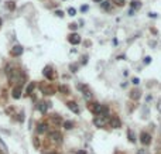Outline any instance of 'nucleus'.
<instances>
[{
	"label": "nucleus",
	"instance_id": "obj_19",
	"mask_svg": "<svg viewBox=\"0 0 161 154\" xmlns=\"http://www.w3.org/2000/svg\"><path fill=\"white\" fill-rule=\"evenodd\" d=\"M68 14H69V16H75V14H76V10H75L74 7H71V9H68Z\"/></svg>",
	"mask_w": 161,
	"mask_h": 154
},
{
	"label": "nucleus",
	"instance_id": "obj_10",
	"mask_svg": "<svg viewBox=\"0 0 161 154\" xmlns=\"http://www.w3.org/2000/svg\"><path fill=\"white\" fill-rule=\"evenodd\" d=\"M130 6H131V10L140 9V7H141V3H140L139 0H131V1H130Z\"/></svg>",
	"mask_w": 161,
	"mask_h": 154
},
{
	"label": "nucleus",
	"instance_id": "obj_1",
	"mask_svg": "<svg viewBox=\"0 0 161 154\" xmlns=\"http://www.w3.org/2000/svg\"><path fill=\"white\" fill-rule=\"evenodd\" d=\"M93 123H95L96 127H105V124H106V117L103 116H96L95 119H93Z\"/></svg>",
	"mask_w": 161,
	"mask_h": 154
},
{
	"label": "nucleus",
	"instance_id": "obj_27",
	"mask_svg": "<svg viewBox=\"0 0 161 154\" xmlns=\"http://www.w3.org/2000/svg\"><path fill=\"white\" fill-rule=\"evenodd\" d=\"M76 27H78L76 24H69V28H71V30H76Z\"/></svg>",
	"mask_w": 161,
	"mask_h": 154
},
{
	"label": "nucleus",
	"instance_id": "obj_22",
	"mask_svg": "<svg viewBox=\"0 0 161 154\" xmlns=\"http://www.w3.org/2000/svg\"><path fill=\"white\" fill-rule=\"evenodd\" d=\"M69 69L72 71V72H76V69H78V66H76V65L74 64V65H71V66H69Z\"/></svg>",
	"mask_w": 161,
	"mask_h": 154
},
{
	"label": "nucleus",
	"instance_id": "obj_7",
	"mask_svg": "<svg viewBox=\"0 0 161 154\" xmlns=\"http://www.w3.org/2000/svg\"><path fill=\"white\" fill-rule=\"evenodd\" d=\"M50 139L54 140V141H61L62 136H61V133H59V132H51V133H50Z\"/></svg>",
	"mask_w": 161,
	"mask_h": 154
},
{
	"label": "nucleus",
	"instance_id": "obj_16",
	"mask_svg": "<svg viewBox=\"0 0 161 154\" xmlns=\"http://www.w3.org/2000/svg\"><path fill=\"white\" fill-rule=\"evenodd\" d=\"M102 9L109 10L110 9V1H102Z\"/></svg>",
	"mask_w": 161,
	"mask_h": 154
},
{
	"label": "nucleus",
	"instance_id": "obj_12",
	"mask_svg": "<svg viewBox=\"0 0 161 154\" xmlns=\"http://www.w3.org/2000/svg\"><path fill=\"white\" fill-rule=\"evenodd\" d=\"M48 106H50V105H48V103H44V102H43V103H40V105H38L40 112H41V113H45L47 109H48Z\"/></svg>",
	"mask_w": 161,
	"mask_h": 154
},
{
	"label": "nucleus",
	"instance_id": "obj_23",
	"mask_svg": "<svg viewBox=\"0 0 161 154\" xmlns=\"http://www.w3.org/2000/svg\"><path fill=\"white\" fill-rule=\"evenodd\" d=\"M151 62V57H146L144 58V64H150Z\"/></svg>",
	"mask_w": 161,
	"mask_h": 154
},
{
	"label": "nucleus",
	"instance_id": "obj_11",
	"mask_svg": "<svg viewBox=\"0 0 161 154\" xmlns=\"http://www.w3.org/2000/svg\"><path fill=\"white\" fill-rule=\"evenodd\" d=\"M47 127H48L47 123H40L38 127H37V132H38V133H45V132H47Z\"/></svg>",
	"mask_w": 161,
	"mask_h": 154
},
{
	"label": "nucleus",
	"instance_id": "obj_33",
	"mask_svg": "<svg viewBox=\"0 0 161 154\" xmlns=\"http://www.w3.org/2000/svg\"><path fill=\"white\" fill-rule=\"evenodd\" d=\"M78 154H86V153H85V151H79Z\"/></svg>",
	"mask_w": 161,
	"mask_h": 154
},
{
	"label": "nucleus",
	"instance_id": "obj_36",
	"mask_svg": "<svg viewBox=\"0 0 161 154\" xmlns=\"http://www.w3.org/2000/svg\"><path fill=\"white\" fill-rule=\"evenodd\" d=\"M51 154H55V153H51Z\"/></svg>",
	"mask_w": 161,
	"mask_h": 154
},
{
	"label": "nucleus",
	"instance_id": "obj_29",
	"mask_svg": "<svg viewBox=\"0 0 161 154\" xmlns=\"http://www.w3.org/2000/svg\"><path fill=\"white\" fill-rule=\"evenodd\" d=\"M157 109H158V112L161 113V101L158 102V105H157Z\"/></svg>",
	"mask_w": 161,
	"mask_h": 154
},
{
	"label": "nucleus",
	"instance_id": "obj_15",
	"mask_svg": "<svg viewBox=\"0 0 161 154\" xmlns=\"http://www.w3.org/2000/svg\"><path fill=\"white\" fill-rule=\"evenodd\" d=\"M64 127H65L66 130H71V129L74 127V123L69 122V120H68V122H64Z\"/></svg>",
	"mask_w": 161,
	"mask_h": 154
},
{
	"label": "nucleus",
	"instance_id": "obj_4",
	"mask_svg": "<svg viewBox=\"0 0 161 154\" xmlns=\"http://www.w3.org/2000/svg\"><path fill=\"white\" fill-rule=\"evenodd\" d=\"M43 74H44V76H45L47 79H52V78H54V72H52L51 66H45L44 71H43Z\"/></svg>",
	"mask_w": 161,
	"mask_h": 154
},
{
	"label": "nucleus",
	"instance_id": "obj_32",
	"mask_svg": "<svg viewBox=\"0 0 161 154\" xmlns=\"http://www.w3.org/2000/svg\"><path fill=\"white\" fill-rule=\"evenodd\" d=\"M148 16H150V17H157V14H156V13H150Z\"/></svg>",
	"mask_w": 161,
	"mask_h": 154
},
{
	"label": "nucleus",
	"instance_id": "obj_28",
	"mask_svg": "<svg viewBox=\"0 0 161 154\" xmlns=\"http://www.w3.org/2000/svg\"><path fill=\"white\" fill-rule=\"evenodd\" d=\"M133 84H134V85H139V84H140V81L137 79V78H134V79H133Z\"/></svg>",
	"mask_w": 161,
	"mask_h": 154
},
{
	"label": "nucleus",
	"instance_id": "obj_31",
	"mask_svg": "<svg viewBox=\"0 0 161 154\" xmlns=\"http://www.w3.org/2000/svg\"><path fill=\"white\" fill-rule=\"evenodd\" d=\"M133 13H134V10H129V13L127 14H129V16H133Z\"/></svg>",
	"mask_w": 161,
	"mask_h": 154
},
{
	"label": "nucleus",
	"instance_id": "obj_24",
	"mask_svg": "<svg viewBox=\"0 0 161 154\" xmlns=\"http://www.w3.org/2000/svg\"><path fill=\"white\" fill-rule=\"evenodd\" d=\"M55 14H57L58 17H62V16H64V13H62L61 10H57V11H55Z\"/></svg>",
	"mask_w": 161,
	"mask_h": 154
},
{
	"label": "nucleus",
	"instance_id": "obj_30",
	"mask_svg": "<svg viewBox=\"0 0 161 154\" xmlns=\"http://www.w3.org/2000/svg\"><path fill=\"white\" fill-rule=\"evenodd\" d=\"M86 62H88V57H83L82 58V64H86Z\"/></svg>",
	"mask_w": 161,
	"mask_h": 154
},
{
	"label": "nucleus",
	"instance_id": "obj_9",
	"mask_svg": "<svg viewBox=\"0 0 161 154\" xmlns=\"http://www.w3.org/2000/svg\"><path fill=\"white\" fill-rule=\"evenodd\" d=\"M20 96H21V86H16L13 89V98L14 99H18Z\"/></svg>",
	"mask_w": 161,
	"mask_h": 154
},
{
	"label": "nucleus",
	"instance_id": "obj_2",
	"mask_svg": "<svg viewBox=\"0 0 161 154\" xmlns=\"http://www.w3.org/2000/svg\"><path fill=\"white\" fill-rule=\"evenodd\" d=\"M23 51H24V50H23L21 45H14L13 48L10 50V54H11L13 57H18V55H21L23 54Z\"/></svg>",
	"mask_w": 161,
	"mask_h": 154
},
{
	"label": "nucleus",
	"instance_id": "obj_34",
	"mask_svg": "<svg viewBox=\"0 0 161 154\" xmlns=\"http://www.w3.org/2000/svg\"><path fill=\"white\" fill-rule=\"evenodd\" d=\"M95 1H103V0H95Z\"/></svg>",
	"mask_w": 161,
	"mask_h": 154
},
{
	"label": "nucleus",
	"instance_id": "obj_26",
	"mask_svg": "<svg viewBox=\"0 0 161 154\" xmlns=\"http://www.w3.org/2000/svg\"><path fill=\"white\" fill-rule=\"evenodd\" d=\"M116 1V4H119V6H123L124 3H123V0H114Z\"/></svg>",
	"mask_w": 161,
	"mask_h": 154
},
{
	"label": "nucleus",
	"instance_id": "obj_14",
	"mask_svg": "<svg viewBox=\"0 0 161 154\" xmlns=\"http://www.w3.org/2000/svg\"><path fill=\"white\" fill-rule=\"evenodd\" d=\"M130 98H131V99H139V98H140V92L137 91V89H134V91L131 92Z\"/></svg>",
	"mask_w": 161,
	"mask_h": 154
},
{
	"label": "nucleus",
	"instance_id": "obj_17",
	"mask_svg": "<svg viewBox=\"0 0 161 154\" xmlns=\"http://www.w3.org/2000/svg\"><path fill=\"white\" fill-rule=\"evenodd\" d=\"M6 7H7V9H10V10H14V9H16V4H14V1H7Z\"/></svg>",
	"mask_w": 161,
	"mask_h": 154
},
{
	"label": "nucleus",
	"instance_id": "obj_5",
	"mask_svg": "<svg viewBox=\"0 0 161 154\" xmlns=\"http://www.w3.org/2000/svg\"><path fill=\"white\" fill-rule=\"evenodd\" d=\"M140 139H141V143H143V144H146V146H148L150 143H151V136H150L148 133H141Z\"/></svg>",
	"mask_w": 161,
	"mask_h": 154
},
{
	"label": "nucleus",
	"instance_id": "obj_21",
	"mask_svg": "<svg viewBox=\"0 0 161 154\" xmlns=\"http://www.w3.org/2000/svg\"><path fill=\"white\" fill-rule=\"evenodd\" d=\"M33 89H34V84H30V85H28V88H27V93L30 95V93H31V91H33Z\"/></svg>",
	"mask_w": 161,
	"mask_h": 154
},
{
	"label": "nucleus",
	"instance_id": "obj_18",
	"mask_svg": "<svg viewBox=\"0 0 161 154\" xmlns=\"http://www.w3.org/2000/svg\"><path fill=\"white\" fill-rule=\"evenodd\" d=\"M52 122H54V123H57V124H59L62 120H61V117H59V116H52Z\"/></svg>",
	"mask_w": 161,
	"mask_h": 154
},
{
	"label": "nucleus",
	"instance_id": "obj_35",
	"mask_svg": "<svg viewBox=\"0 0 161 154\" xmlns=\"http://www.w3.org/2000/svg\"><path fill=\"white\" fill-rule=\"evenodd\" d=\"M0 24H1V20H0Z\"/></svg>",
	"mask_w": 161,
	"mask_h": 154
},
{
	"label": "nucleus",
	"instance_id": "obj_8",
	"mask_svg": "<svg viewBox=\"0 0 161 154\" xmlns=\"http://www.w3.org/2000/svg\"><path fill=\"white\" fill-rule=\"evenodd\" d=\"M66 105H68V107H69L74 113H79V107H78V105H76L75 102H68Z\"/></svg>",
	"mask_w": 161,
	"mask_h": 154
},
{
	"label": "nucleus",
	"instance_id": "obj_13",
	"mask_svg": "<svg viewBox=\"0 0 161 154\" xmlns=\"http://www.w3.org/2000/svg\"><path fill=\"white\" fill-rule=\"evenodd\" d=\"M127 137L130 139L131 143H136V136H134V133H133V130H129L127 132Z\"/></svg>",
	"mask_w": 161,
	"mask_h": 154
},
{
	"label": "nucleus",
	"instance_id": "obj_25",
	"mask_svg": "<svg viewBox=\"0 0 161 154\" xmlns=\"http://www.w3.org/2000/svg\"><path fill=\"white\" fill-rule=\"evenodd\" d=\"M88 9H89V7H88V6H82V7H81V11H88Z\"/></svg>",
	"mask_w": 161,
	"mask_h": 154
},
{
	"label": "nucleus",
	"instance_id": "obj_20",
	"mask_svg": "<svg viewBox=\"0 0 161 154\" xmlns=\"http://www.w3.org/2000/svg\"><path fill=\"white\" fill-rule=\"evenodd\" d=\"M59 91H61V92H64V93H68V92H69V89L66 88V86H64V85H62V86H59Z\"/></svg>",
	"mask_w": 161,
	"mask_h": 154
},
{
	"label": "nucleus",
	"instance_id": "obj_6",
	"mask_svg": "<svg viewBox=\"0 0 161 154\" xmlns=\"http://www.w3.org/2000/svg\"><path fill=\"white\" fill-rule=\"evenodd\" d=\"M109 123H110V127H113V129H119L120 126H122V122H120L117 117H112Z\"/></svg>",
	"mask_w": 161,
	"mask_h": 154
},
{
	"label": "nucleus",
	"instance_id": "obj_3",
	"mask_svg": "<svg viewBox=\"0 0 161 154\" xmlns=\"http://www.w3.org/2000/svg\"><path fill=\"white\" fill-rule=\"evenodd\" d=\"M68 41H69L71 44L76 45V44H79V43H81V37H79L76 33H74V34H69V37H68Z\"/></svg>",
	"mask_w": 161,
	"mask_h": 154
}]
</instances>
